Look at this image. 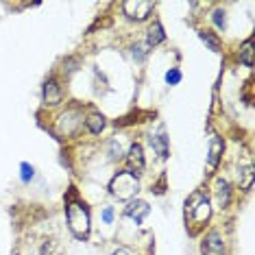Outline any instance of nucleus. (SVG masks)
<instances>
[{
	"label": "nucleus",
	"instance_id": "f257e3e1",
	"mask_svg": "<svg viewBox=\"0 0 255 255\" xmlns=\"http://www.w3.org/2000/svg\"><path fill=\"white\" fill-rule=\"evenodd\" d=\"M68 227L77 240H88L90 236V210L81 201H70L66 205Z\"/></svg>",
	"mask_w": 255,
	"mask_h": 255
},
{
	"label": "nucleus",
	"instance_id": "f03ea898",
	"mask_svg": "<svg viewBox=\"0 0 255 255\" xmlns=\"http://www.w3.org/2000/svg\"><path fill=\"white\" fill-rule=\"evenodd\" d=\"M109 192L120 201H131L140 192V179L133 170H118L109 183Z\"/></svg>",
	"mask_w": 255,
	"mask_h": 255
},
{
	"label": "nucleus",
	"instance_id": "7ed1b4c3",
	"mask_svg": "<svg viewBox=\"0 0 255 255\" xmlns=\"http://www.w3.org/2000/svg\"><path fill=\"white\" fill-rule=\"evenodd\" d=\"M210 201L203 192H194L185 201V218L192 220L194 225H203L207 218H210Z\"/></svg>",
	"mask_w": 255,
	"mask_h": 255
},
{
	"label": "nucleus",
	"instance_id": "20e7f679",
	"mask_svg": "<svg viewBox=\"0 0 255 255\" xmlns=\"http://www.w3.org/2000/svg\"><path fill=\"white\" fill-rule=\"evenodd\" d=\"M85 123V118H83V114H81V109H68L66 114L59 118V125H57V133L63 137H70L74 135L79 129H81V125Z\"/></svg>",
	"mask_w": 255,
	"mask_h": 255
},
{
	"label": "nucleus",
	"instance_id": "39448f33",
	"mask_svg": "<svg viewBox=\"0 0 255 255\" xmlns=\"http://www.w3.org/2000/svg\"><path fill=\"white\" fill-rule=\"evenodd\" d=\"M123 11L125 15L129 20H146L150 15V11H153V2H146V0H127V2H123Z\"/></svg>",
	"mask_w": 255,
	"mask_h": 255
},
{
	"label": "nucleus",
	"instance_id": "423d86ee",
	"mask_svg": "<svg viewBox=\"0 0 255 255\" xmlns=\"http://www.w3.org/2000/svg\"><path fill=\"white\" fill-rule=\"evenodd\" d=\"M42 98H44V105L46 107H55L63 101V88L59 85L57 79H48L44 83V90H42Z\"/></svg>",
	"mask_w": 255,
	"mask_h": 255
},
{
	"label": "nucleus",
	"instance_id": "0eeeda50",
	"mask_svg": "<svg viewBox=\"0 0 255 255\" xmlns=\"http://www.w3.org/2000/svg\"><path fill=\"white\" fill-rule=\"evenodd\" d=\"M203 255H225V240L218 231H210L205 238H203L201 245Z\"/></svg>",
	"mask_w": 255,
	"mask_h": 255
},
{
	"label": "nucleus",
	"instance_id": "6e6552de",
	"mask_svg": "<svg viewBox=\"0 0 255 255\" xmlns=\"http://www.w3.org/2000/svg\"><path fill=\"white\" fill-rule=\"evenodd\" d=\"M148 214H150V205L146 201H131L129 205L125 207V216L135 220V225H142Z\"/></svg>",
	"mask_w": 255,
	"mask_h": 255
},
{
	"label": "nucleus",
	"instance_id": "1a4fd4ad",
	"mask_svg": "<svg viewBox=\"0 0 255 255\" xmlns=\"http://www.w3.org/2000/svg\"><path fill=\"white\" fill-rule=\"evenodd\" d=\"M150 146H153V150L159 155L161 159H168V155H170V144H168V135H166V129L161 127L157 135L150 137Z\"/></svg>",
	"mask_w": 255,
	"mask_h": 255
},
{
	"label": "nucleus",
	"instance_id": "9d476101",
	"mask_svg": "<svg viewBox=\"0 0 255 255\" xmlns=\"http://www.w3.org/2000/svg\"><path fill=\"white\" fill-rule=\"evenodd\" d=\"M127 161H129L131 170L140 172L144 170V150H142V144L140 142H133L129 146V153H127Z\"/></svg>",
	"mask_w": 255,
	"mask_h": 255
},
{
	"label": "nucleus",
	"instance_id": "9b49d317",
	"mask_svg": "<svg viewBox=\"0 0 255 255\" xmlns=\"http://www.w3.org/2000/svg\"><path fill=\"white\" fill-rule=\"evenodd\" d=\"M223 150H225L223 137L212 135V140H210V150H207V166H210V168H216L218 161H220V157H223Z\"/></svg>",
	"mask_w": 255,
	"mask_h": 255
},
{
	"label": "nucleus",
	"instance_id": "f8f14e48",
	"mask_svg": "<svg viewBox=\"0 0 255 255\" xmlns=\"http://www.w3.org/2000/svg\"><path fill=\"white\" fill-rule=\"evenodd\" d=\"M166 39V33H164V26H161V22L155 20L153 24L148 26V35H146V46L148 48H153V46L161 44Z\"/></svg>",
	"mask_w": 255,
	"mask_h": 255
},
{
	"label": "nucleus",
	"instance_id": "ddd939ff",
	"mask_svg": "<svg viewBox=\"0 0 255 255\" xmlns=\"http://www.w3.org/2000/svg\"><path fill=\"white\" fill-rule=\"evenodd\" d=\"M216 196H218V205L220 207H227L231 201V185L227 179H218L216 181Z\"/></svg>",
	"mask_w": 255,
	"mask_h": 255
},
{
	"label": "nucleus",
	"instance_id": "4468645a",
	"mask_svg": "<svg viewBox=\"0 0 255 255\" xmlns=\"http://www.w3.org/2000/svg\"><path fill=\"white\" fill-rule=\"evenodd\" d=\"M85 127H88V131L92 133V135H98V133L105 129V118H103V114L92 112L88 118H85Z\"/></svg>",
	"mask_w": 255,
	"mask_h": 255
},
{
	"label": "nucleus",
	"instance_id": "2eb2a0df",
	"mask_svg": "<svg viewBox=\"0 0 255 255\" xmlns=\"http://www.w3.org/2000/svg\"><path fill=\"white\" fill-rule=\"evenodd\" d=\"M240 188L245 190V192H249V190L253 188V179H255V175H253V166H245V168H240Z\"/></svg>",
	"mask_w": 255,
	"mask_h": 255
},
{
	"label": "nucleus",
	"instance_id": "dca6fc26",
	"mask_svg": "<svg viewBox=\"0 0 255 255\" xmlns=\"http://www.w3.org/2000/svg\"><path fill=\"white\" fill-rule=\"evenodd\" d=\"M240 63L247 68H253V39H247L240 48Z\"/></svg>",
	"mask_w": 255,
	"mask_h": 255
},
{
	"label": "nucleus",
	"instance_id": "f3484780",
	"mask_svg": "<svg viewBox=\"0 0 255 255\" xmlns=\"http://www.w3.org/2000/svg\"><path fill=\"white\" fill-rule=\"evenodd\" d=\"M33 177H35V168L28 164V161H22L20 164V181L24 185H28L33 181Z\"/></svg>",
	"mask_w": 255,
	"mask_h": 255
},
{
	"label": "nucleus",
	"instance_id": "a211bd4d",
	"mask_svg": "<svg viewBox=\"0 0 255 255\" xmlns=\"http://www.w3.org/2000/svg\"><path fill=\"white\" fill-rule=\"evenodd\" d=\"M212 22L216 24L218 31H225V28H227V13H225L223 9H214L212 11Z\"/></svg>",
	"mask_w": 255,
	"mask_h": 255
},
{
	"label": "nucleus",
	"instance_id": "6ab92c4d",
	"mask_svg": "<svg viewBox=\"0 0 255 255\" xmlns=\"http://www.w3.org/2000/svg\"><path fill=\"white\" fill-rule=\"evenodd\" d=\"M199 37H201V42H205L207 46H210V50H214V53H218L220 50V42L212 35L210 31H199Z\"/></svg>",
	"mask_w": 255,
	"mask_h": 255
},
{
	"label": "nucleus",
	"instance_id": "aec40b11",
	"mask_svg": "<svg viewBox=\"0 0 255 255\" xmlns=\"http://www.w3.org/2000/svg\"><path fill=\"white\" fill-rule=\"evenodd\" d=\"M123 144H120L118 140H112V142H109V157H112L114 161L116 159H123Z\"/></svg>",
	"mask_w": 255,
	"mask_h": 255
},
{
	"label": "nucleus",
	"instance_id": "412c9836",
	"mask_svg": "<svg viewBox=\"0 0 255 255\" xmlns=\"http://www.w3.org/2000/svg\"><path fill=\"white\" fill-rule=\"evenodd\" d=\"M166 83L168 85H179L181 83V72H179L177 68H170V70L166 72Z\"/></svg>",
	"mask_w": 255,
	"mask_h": 255
},
{
	"label": "nucleus",
	"instance_id": "4be33fe9",
	"mask_svg": "<svg viewBox=\"0 0 255 255\" xmlns=\"http://www.w3.org/2000/svg\"><path fill=\"white\" fill-rule=\"evenodd\" d=\"M133 59L135 61H144V57H146V50H142V44H135L133 46Z\"/></svg>",
	"mask_w": 255,
	"mask_h": 255
},
{
	"label": "nucleus",
	"instance_id": "5701e85b",
	"mask_svg": "<svg viewBox=\"0 0 255 255\" xmlns=\"http://www.w3.org/2000/svg\"><path fill=\"white\" fill-rule=\"evenodd\" d=\"M101 216H103V223L105 225H112L114 223V207H105Z\"/></svg>",
	"mask_w": 255,
	"mask_h": 255
},
{
	"label": "nucleus",
	"instance_id": "b1692460",
	"mask_svg": "<svg viewBox=\"0 0 255 255\" xmlns=\"http://www.w3.org/2000/svg\"><path fill=\"white\" fill-rule=\"evenodd\" d=\"M53 249H55V242H44V247H42V255H55V251H53Z\"/></svg>",
	"mask_w": 255,
	"mask_h": 255
},
{
	"label": "nucleus",
	"instance_id": "393cba45",
	"mask_svg": "<svg viewBox=\"0 0 255 255\" xmlns=\"http://www.w3.org/2000/svg\"><path fill=\"white\" fill-rule=\"evenodd\" d=\"M112 255H133L131 253V249H127V247H120V249H116V251Z\"/></svg>",
	"mask_w": 255,
	"mask_h": 255
},
{
	"label": "nucleus",
	"instance_id": "a878e982",
	"mask_svg": "<svg viewBox=\"0 0 255 255\" xmlns=\"http://www.w3.org/2000/svg\"><path fill=\"white\" fill-rule=\"evenodd\" d=\"M13 255H20V253H13Z\"/></svg>",
	"mask_w": 255,
	"mask_h": 255
}]
</instances>
